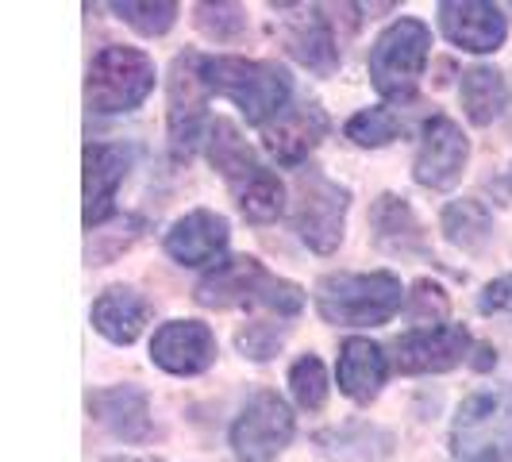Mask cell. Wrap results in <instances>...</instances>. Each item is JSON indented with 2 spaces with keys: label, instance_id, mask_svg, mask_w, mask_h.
<instances>
[{
  "label": "cell",
  "instance_id": "cell-1",
  "mask_svg": "<svg viewBox=\"0 0 512 462\" xmlns=\"http://www.w3.org/2000/svg\"><path fill=\"white\" fill-rule=\"evenodd\" d=\"M208 162L220 178L228 181L231 197L239 212L251 224H270L285 212V185L282 178L251 151V143L243 139V131L235 128L231 120L216 116L205 139Z\"/></svg>",
  "mask_w": 512,
  "mask_h": 462
},
{
  "label": "cell",
  "instance_id": "cell-2",
  "mask_svg": "<svg viewBox=\"0 0 512 462\" xmlns=\"http://www.w3.org/2000/svg\"><path fill=\"white\" fill-rule=\"evenodd\" d=\"M201 77L208 93L231 101L247 124L266 128L293 104V81L278 62L235 58V54H201Z\"/></svg>",
  "mask_w": 512,
  "mask_h": 462
},
{
  "label": "cell",
  "instance_id": "cell-3",
  "mask_svg": "<svg viewBox=\"0 0 512 462\" xmlns=\"http://www.w3.org/2000/svg\"><path fill=\"white\" fill-rule=\"evenodd\" d=\"M197 305L205 308H266L278 320H289L305 308V289L270 274L258 258L235 255L208 270L193 289Z\"/></svg>",
  "mask_w": 512,
  "mask_h": 462
},
{
  "label": "cell",
  "instance_id": "cell-4",
  "mask_svg": "<svg viewBox=\"0 0 512 462\" xmlns=\"http://www.w3.org/2000/svg\"><path fill=\"white\" fill-rule=\"evenodd\" d=\"M320 320L339 328H378L389 324L405 305V285L389 270L374 274H328L312 289Z\"/></svg>",
  "mask_w": 512,
  "mask_h": 462
},
{
  "label": "cell",
  "instance_id": "cell-5",
  "mask_svg": "<svg viewBox=\"0 0 512 462\" xmlns=\"http://www.w3.org/2000/svg\"><path fill=\"white\" fill-rule=\"evenodd\" d=\"M451 462H512V385H482L451 420Z\"/></svg>",
  "mask_w": 512,
  "mask_h": 462
},
{
  "label": "cell",
  "instance_id": "cell-6",
  "mask_svg": "<svg viewBox=\"0 0 512 462\" xmlns=\"http://www.w3.org/2000/svg\"><path fill=\"white\" fill-rule=\"evenodd\" d=\"M432 54V31L416 16H401L370 47V81L385 101H409Z\"/></svg>",
  "mask_w": 512,
  "mask_h": 462
},
{
  "label": "cell",
  "instance_id": "cell-7",
  "mask_svg": "<svg viewBox=\"0 0 512 462\" xmlns=\"http://www.w3.org/2000/svg\"><path fill=\"white\" fill-rule=\"evenodd\" d=\"M154 93V62L135 47H104L89 58L85 70V104L89 112L120 116L135 112Z\"/></svg>",
  "mask_w": 512,
  "mask_h": 462
},
{
  "label": "cell",
  "instance_id": "cell-8",
  "mask_svg": "<svg viewBox=\"0 0 512 462\" xmlns=\"http://www.w3.org/2000/svg\"><path fill=\"white\" fill-rule=\"evenodd\" d=\"M351 208V189L332 181L320 170L297 174V197H293V231L316 255H332L343 243V224Z\"/></svg>",
  "mask_w": 512,
  "mask_h": 462
},
{
  "label": "cell",
  "instance_id": "cell-9",
  "mask_svg": "<svg viewBox=\"0 0 512 462\" xmlns=\"http://www.w3.org/2000/svg\"><path fill=\"white\" fill-rule=\"evenodd\" d=\"M293 432H297V420L285 397H278L274 389H255L235 416L228 439L239 462H270L289 447Z\"/></svg>",
  "mask_w": 512,
  "mask_h": 462
},
{
  "label": "cell",
  "instance_id": "cell-10",
  "mask_svg": "<svg viewBox=\"0 0 512 462\" xmlns=\"http://www.w3.org/2000/svg\"><path fill=\"white\" fill-rule=\"evenodd\" d=\"M166 93H170V112H166V120H170V147H174L178 158H189V154L197 151V143L208 139V128H212V120H208L205 112L212 93H208L205 77H201V54L189 51L174 58Z\"/></svg>",
  "mask_w": 512,
  "mask_h": 462
},
{
  "label": "cell",
  "instance_id": "cell-11",
  "mask_svg": "<svg viewBox=\"0 0 512 462\" xmlns=\"http://www.w3.org/2000/svg\"><path fill=\"white\" fill-rule=\"evenodd\" d=\"M470 162V139L451 116H432L420 128V147L412 158V178L424 189H451L459 185L462 170Z\"/></svg>",
  "mask_w": 512,
  "mask_h": 462
},
{
  "label": "cell",
  "instance_id": "cell-12",
  "mask_svg": "<svg viewBox=\"0 0 512 462\" xmlns=\"http://www.w3.org/2000/svg\"><path fill=\"white\" fill-rule=\"evenodd\" d=\"M470 332L462 324H436L416 328L393 343V366L401 374H447L466 362Z\"/></svg>",
  "mask_w": 512,
  "mask_h": 462
},
{
  "label": "cell",
  "instance_id": "cell-13",
  "mask_svg": "<svg viewBox=\"0 0 512 462\" xmlns=\"http://www.w3.org/2000/svg\"><path fill=\"white\" fill-rule=\"evenodd\" d=\"M151 362L174 378L205 374L216 362V335L201 320H170L151 339Z\"/></svg>",
  "mask_w": 512,
  "mask_h": 462
},
{
  "label": "cell",
  "instance_id": "cell-14",
  "mask_svg": "<svg viewBox=\"0 0 512 462\" xmlns=\"http://www.w3.org/2000/svg\"><path fill=\"white\" fill-rule=\"evenodd\" d=\"M439 27L455 47L470 54H493L509 35L505 12L497 4H486V0H443Z\"/></svg>",
  "mask_w": 512,
  "mask_h": 462
},
{
  "label": "cell",
  "instance_id": "cell-15",
  "mask_svg": "<svg viewBox=\"0 0 512 462\" xmlns=\"http://www.w3.org/2000/svg\"><path fill=\"white\" fill-rule=\"evenodd\" d=\"M289 12L293 16H285L282 24V39L289 54L308 66L312 74L328 77L339 70V39H335L332 31V20L324 16V8H316V4H289Z\"/></svg>",
  "mask_w": 512,
  "mask_h": 462
},
{
  "label": "cell",
  "instance_id": "cell-16",
  "mask_svg": "<svg viewBox=\"0 0 512 462\" xmlns=\"http://www.w3.org/2000/svg\"><path fill=\"white\" fill-rule=\"evenodd\" d=\"M228 235V216H220L212 208H193L170 224L162 247L178 266H208V262H220Z\"/></svg>",
  "mask_w": 512,
  "mask_h": 462
},
{
  "label": "cell",
  "instance_id": "cell-17",
  "mask_svg": "<svg viewBox=\"0 0 512 462\" xmlns=\"http://www.w3.org/2000/svg\"><path fill=\"white\" fill-rule=\"evenodd\" d=\"M131 151L120 143H89L85 147V228H101L116 212V193L128 178Z\"/></svg>",
  "mask_w": 512,
  "mask_h": 462
},
{
  "label": "cell",
  "instance_id": "cell-18",
  "mask_svg": "<svg viewBox=\"0 0 512 462\" xmlns=\"http://www.w3.org/2000/svg\"><path fill=\"white\" fill-rule=\"evenodd\" d=\"M328 135V116L316 101L289 104L274 124L262 128V147L274 154L282 166H301L308 154L320 147Z\"/></svg>",
  "mask_w": 512,
  "mask_h": 462
},
{
  "label": "cell",
  "instance_id": "cell-19",
  "mask_svg": "<svg viewBox=\"0 0 512 462\" xmlns=\"http://www.w3.org/2000/svg\"><path fill=\"white\" fill-rule=\"evenodd\" d=\"M370 228H374V243L382 247L385 255L436 262L428 239H424V228H420V220H416V212H412V205L405 197L382 193L374 201V208H370Z\"/></svg>",
  "mask_w": 512,
  "mask_h": 462
},
{
  "label": "cell",
  "instance_id": "cell-20",
  "mask_svg": "<svg viewBox=\"0 0 512 462\" xmlns=\"http://www.w3.org/2000/svg\"><path fill=\"white\" fill-rule=\"evenodd\" d=\"M385 378H389V359L374 339H362L351 335L343 347H339V362H335V382L339 393L351 397L355 405H370L378 393H382Z\"/></svg>",
  "mask_w": 512,
  "mask_h": 462
},
{
  "label": "cell",
  "instance_id": "cell-21",
  "mask_svg": "<svg viewBox=\"0 0 512 462\" xmlns=\"http://www.w3.org/2000/svg\"><path fill=\"white\" fill-rule=\"evenodd\" d=\"M89 412L124 443H143L151 436V401L135 385H108L89 393Z\"/></svg>",
  "mask_w": 512,
  "mask_h": 462
},
{
  "label": "cell",
  "instance_id": "cell-22",
  "mask_svg": "<svg viewBox=\"0 0 512 462\" xmlns=\"http://www.w3.org/2000/svg\"><path fill=\"white\" fill-rule=\"evenodd\" d=\"M147 316H151V305L131 289V285H112L104 289L101 297L89 308V324L116 347H128L135 343L143 328H147Z\"/></svg>",
  "mask_w": 512,
  "mask_h": 462
},
{
  "label": "cell",
  "instance_id": "cell-23",
  "mask_svg": "<svg viewBox=\"0 0 512 462\" xmlns=\"http://www.w3.org/2000/svg\"><path fill=\"white\" fill-rule=\"evenodd\" d=\"M459 97L466 120L474 128H489L509 104V85L493 66H470L459 81Z\"/></svg>",
  "mask_w": 512,
  "mask_h": 462
},
{
  "label": "cell",
  "instance_id": "cell-24",
  "mask_svg": "<svg viewBox=\"0 0 512 462\" xmlns=\"http://www.w3.org/2000/svg\"><path fill=\"white\" fill-rule=\"evenodd\" d=\"M443 235H447V243H455L459 251H482L489 239H493V216H489V208L482 201H470V197H462V201H451V205L443 208Z\"/></svg>",
  "mask_w": 512,
  "mask_h": 462
},
{
  "label": "cell",
  "instance_id": "cell-25",
  "mask_svg": "<svg viewBox=\"0 0 512 462\" xmlns=\"http://www.w3.org/2000/svg\"><path fill=\"white\" fill-rule=\"evenodd\" d=\"M108 8L128 27H135L139 35H147V39L166 35L170 27L178 24V12H181L174 0H112Z\"/></svg>",
  "mask_w": 512,
  "mask_h": 462
},
{
  "label": "cell",
  "instance_id": "cell-26",
  "mask_svg": "<svg viewBox=\"0 0 512 462\" xmlns=\"http://www.w3.org/2000/svg\"><path fill=\"white\" fill-rule=\"evenodd\" d=\"M347 139L359 143V147H389L401 131V116L385 104H374V108H362L347 120Z\"/></svg>",
  "mask_w": 512,
  "mask_h": 462
},
{
  "label": "cell",
  "instance_id": "cell-27",
  "mask_svg": "<svg viewBox=\"0 0 512 462\" xmlns=\"http://www.w3.org/2000/svg\"><path fill=\"white\" fill-rule=\"evenodd\" d=\"M289 389H293V401L305 412H320L328 405V370L316 355H301V359L289 366Z\"/></svg>",
  "mask_w": 512,
  "mask_h": 462
},
{
  "label": "cell",
  "instance_id": "cell-28",
  "mask_svg": "<svg viewBox=\"0 0 512 462\" xmlns=\"http://www.w3.org/2000/svg\"><path fill=\"white\" fill-rule=\"evenodd\" d=\"M193 16H197V27L216 43H235L247 31V8L239 4H197Z\"/></svg>",
  "mask_w": 512,
  "mask_h": 462
},
{
  "label": "cell",
  "instance_id": "cell-29",
  "mask_svg": "<svg viewBox=\"0 0 512 462\" xmlns=\"http://www.w3.org/2000/svg\"><path fill=\"white\" fill-rule=\"evenodd\" d=\"M235 343H239V351H243L247 359L266 362L270 355H278V347L285 343V324H274V320H255V324H247L243 332L235 335Z\"/></svg>",
  "mask_w": 512,
  "mask_h": 462
},
{
  "label": "cell",
  "instance_id": "cell-30",
  "mask_svg": "<svg viewBox=\"0 0 512 462\" xmlns=\"http://www.w3.org/2000/svg\"><path fill=\"white\" fill-rule=\"evenodd\" d=\"M478 312H512V274L489 282L478 293Z\"/></svg>",
  "mask_w": 512,
  "mask_h": 462
}]
</instances>
